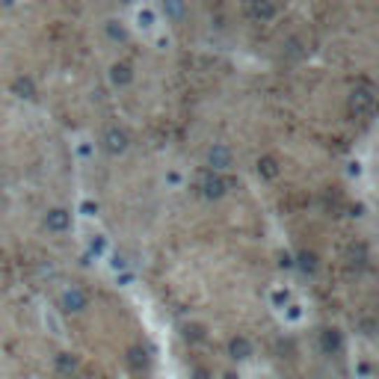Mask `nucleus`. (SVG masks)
Returning <instances> with one entry per match:
<instances>
[{
    "label": "nucleus",
    "mask_w": 379,
    "mask_h": 379,
    "mask_svg": "<svg viewBox=\"0 0 379 379\" xmlns=\"http://www.w3.org/2000/svg\"><path fill=\"white\" fill-rule=\"evenodd\" d=\"M252 15L261 18V21H270L276 15V6L270 3V0H252Z\"/></svg>",
    "instance_id": "f257e3e1"
},
{
    "label": "nucleus",
    "mask_w": 379,
    "mask_h": 379,
    "mask_svg": "<svg viewBox=\"0 0 379 379\" xmlns=\"http://www.w3.org/2000/svg\"><path fill=\"white\" fill-rule=\"evenodd\" d=\"M134 78V74H131V66H128V62H116V66H113L110 69V80L113 83H116V86H122V83H128Z\"/></svg>",
    "instance_id": "f03ea898"
},
{
    "label": "nucleus",
    "mask_w": 379,
    "mask_h": 379,
    "mask_svg": "<svg viewBox=\"0 0 379 379\" xmlns=\"http://www.w3.org/2000/svg\"><path fill=\"white\" fill-rule=\"evenodd\" d=\"M107 148L113 151V155H122V151L128 148V136H124L122 131H110L107 134Z\"/></svg>",
    "instance_id": "7ed1b4c3"
},
{
    "label": "nucleus",
    "mask_w": 379,
    "mask_h": 379,
    "mask_svg": "<svg viewBox=\"0 0 379 379\" xmlns=\"http://www.w3.org/2000/svg\"><path fill=\"white\" fill-rule=\"evenodd\" d=\"M163 12H166V18L181 21L184 18V0H163Z\"/></svg>",
    "instance_id": "20e7f679"
},
{
    "label": "nucleus",
    "mask_w": 379,
    "mask_h": 379,
    "mask_svg": "<svg viewBox=\"0 0 379 379\" xmlns=\"http://www.w3.org/2000/svg\"><path fill=\"white\" fill-rule=\"evenodd\" d=\"M107 33H110V39H116V42L128 39V33H124V27H122L119 21H107Z\"/></svg>",
    "instance_id": "39448f33"
},
{
    "label": "nucleus",
    "mask_w": 379,
    "mask_h": 379,
    "mask_svg": "<svg viewBox=\"0 0 379 379\" xmlns=\"http://www.w3.org/2000/svg\"><path fill=\"white\" fill-rule=\"evenodd\" d=\"M151 21H155V15H151V9H143V12H140V27L151 30V27H155V24H151Z\"/></svg>",
    "instance_id": "423d86ee"
},
{
    "label": "nucleus",
    "mask_w": 379,
    "mask_h": 379,
    "mask_svg": "<svg viewBox=\"0 0 379 379\" xmlns=\"http://www.w3.org/2000/svg\"><path fill=\"white\" fill-rule=\"evenodd\" d=\"M119 3H128V0H119Z\"/></svg>",
    "instance_id": "0eeeda50"
}]
</instances>
